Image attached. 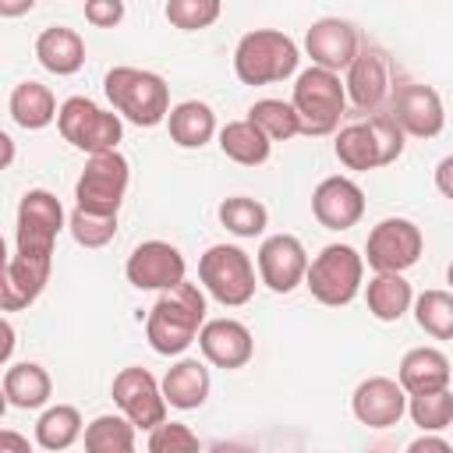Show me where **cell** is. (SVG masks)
Masks as SVG:
<instances>
[{
    "label": "cell",
    "instance_id": "cell-21",
    "mask_svg": "<svg viewBox=\"0 0 453 453\" xmlns=\"http://www.w3.org/2000/svg\"><path fill=\"white\" fill-rule=\"evenodd\" d=\"M449 357L439 350V347H411L403 357H400V368H396V379L400 386L407 389V396L414 393H432V389H446L449 386Z\"/></svg>",
    "mask_w": 453,
    "mask_h": 453
},
{
    "label": "cell",
    "instance_id": "cell-22",
    "mask_svg": "<svg viewBox=\"0 0 453 453\" xmlns=\"http://www.w3.org/2000/svg\"><path fill=\"white\" fill-rule=\"evenodd\" d=\"M35 60L57 78L78 74L85 67V39L67 25H50L35 39Z\"/></svg>",
    "mask_w": 453,
    "mask_h": 453
},
{
    "label": "cell",
    "instance_id": "cell-8",
    "mask_svg": "<svg viewBox=\"0 0 453 453\" xmlns=\"http://www.w3.org/2000/svg\"><path fill=\"white\" fill-rule=\"evenodd\" d=\"M64 226H67V216L53 191H46V188L25 191L18 202V234H14L18 255L53 262V244Z\"/></svg>",
    "mask_w": 453,
    "mask_h": 453
},
{
    "label": "cell",
    "instance_id": "cell-12",
    "mask_svg": "<svg viewBox=\"0 0 453 453\" xmlns=\"http://www.w3.org/2000/svg\"><path fill=\"white\" fill-rule=\"evenodd\" d=\"M184 273V255L170 241H142L124 262V276L134 290H170L188 280Z\"/></svg>",
    "mask_w": 453,
    "mask_h": 453
},
{
    "label": "cell",
    "instance_id": "cell-47",
    "mask_svg": "<svg viewBox=\"0 0 453 453\" xmlns=\"http://www.w3.org/2000/svg\"><path fill=\"white\" fill-rule=\"evenodd\" d=\"M446 283H449V290H453V262L446 265Z\"/></svg>",
    "mask_w": 453,
    "mask_h": 453
},
{
    "label": "cell",
    "instance_id": "cell-40",
    "mask_svg": "<svg viewBox=\"0 0 453 453\" xmlns=\"http://www.w3.org/2000/svg\"><path fill=\"white\" fill-rule=\"evenodd\" d=\"M85 21L96 28H117L124 21V0H85Z\"/></svg>",
    "mask_w": 453,
    "mask_h": 453
},
{
    "label": "cell",
    "instance_id": "cell-20",
    "mask_svg": "<svg viewBox=\"0 0 453 453\" xmlns=\"http://www.w3.org/2000/svg\"><path fill=\"white\" fill-rule=\"evenodd\" d=\"M50 258H28V255H11L4 265V280H0V308L4 311H21L28 308L50 283Z\"/></svg>",
    "mask_w": 453,
    "mask_h": 453
},
{
    "label": "cell",
    "instance_id": "cell-29",
    "mask_svg": "<svg viewBox=\"0 0 453 453\" xmlns=\"http://www.w3.org/2000/svg\"><path fill=\"white\" fill-rule=\"evenodd\" d=\"M333 152H336V159H340L347 170H357V173L382 166V149H379L375 131H372L368 120L340 127V131H336V142H333Z\"/></svg>",
    "mask_w": 453,
    "mask_h": 453
},
{
    "label": "cell",
    "instance_id": "cell-36",
    "mask_svg": "<svg viewBox=\"0 0 453 453\" xmlns=\"http://www.w3.org/2000/svg\"><path fill=\"white\" fill-rule=\"evenodd\" d=\"M67 230L74 237V244L81 248H103L117 237V212H92L74 205V212L67 216Z\"/></svg>",
    "mask_w": 453,
    "mask_h": 453
},
{
    "label": "cell",
    "instance_id": "cell-19",
    "mask_svg": "<svg viewBox=\"0 0 453 453\" xmlns=\"http://www.w3.org/2000/svg\"><path fill=\"white\" fill-rule=\"evenodd\" d=\"M311 216L326 230H350L365 216V191L350 177H326L311 191Z\"/></svg>",
    "mask_w": 453,
    "mask_h": 453
},
{
    "label": "cell",
    "instance_id": "cell-17",
    "mask_svg": "<svg viewBox=\"0 0 453 453\" xmlns=\"http://www.w3.org/2000/svg\"><path fill=\"white\" fill-rule=\"evenodd\" d=\"M357 50H361L357 28L350 21H343V18H319L304 32V53L311 57V64L329 67L336 74L350 67Z\"/></svg>",
    "mask_w": 453,
    "mask_h": 453
},
{
    "label": "cell",
    "instance_id": "cell-32",
    "mask_svg": "<svg viewBox=\"0 0 453 453\" xmlns=\"http://www.w3.org/2000/svg\"><path fill=\"white\" fill-rule=\"evenodd\" d=\"M219 223L234 234V237H262L265 226H269V209L258 202V198H248V195H230L219 202L216 209Z\"/></svg>",
    "mask_w": 453,
    "mask_h": 453
},
{
    "label": "cell",
    "instance_id": "cell-42",
    "mask_svg": "<svg viewBox=\"0 0 453 453\" xmlns=\"http://www.w3.org/2000/svg\"><path fill=\"white\" fill-rule=\"evenodd\" d=\"M0 453H28V439L14 432H0Z\"/></svg>",
    "mask_w": 453,
    "mask_h": 453
},
{
    "label": "cell",
    "instance_id": "cell-25",
    "mask_svg": "<svg viewBox=\"0 0 453 453\" xmlns=\"http://www.w3.org/2000/svg\"><path fill=\"white\" fill-rule=\"evenodd\" d=\"M50 393H53V379L42 365L35 361H18V365H7L4 372V400L18 411H39L50 403Z\"/></svg>",
    "mask_w": 453,
    "mask_h": 453
},
{
    "label": "cell",
    "instance_id": "cell-39",
    "mask_svg": "<svg viewBox=\"0 0 453 453\" xmlns=\"http://www.w3.org/2000/svg\"><path fill=\"white\" fill-rule=\"evenodd\" d=\"M368 124H372L375 142H379V149H382V166L396 163V159L403 156V138H407V131L396 124L393 113H372Z\"/></svg>",
    "mask_w": 453,
    "mask_h": 453
},
{
    "label": "cell",
    "instance_id": "cell-9",
    "mask_svg": "<svg viewBox=\"0 0 453 453\" xmlns=\"http://www.w3.org/2000/svg\"><path fill=\"white\" fill-rule=\"evenodd\" d=\"M127 184H131V163L117 149L96 152V156H88V163L74 184V198L81 209H92V212H120Z\"/></svg>",
    "mask_w": 453,
    "mask_h": 453
},
{
    "label": "cell",
    "instance_id": "cell-46",
    "mask_svg": "<svg viewBox=\"0 0 453 453\" xmlns=\"http://www.w3.org/2000/svg\"><path fill=\"white\" fill-rule=\"evenodd\" d=\"M0 145H4V166H11V159H14V142H11V134H0Z\"/></svg>",
    "mask_w": 453,
    "mask_h": 453
},
{
    "label": "cell",
    "instance_id": "cell-45",
    "mask_svg": "<svg viewBox=\"0 0 453 453\" xmlns=\"http://www.w3.org/2000/svg\"><path fill=\"white\" fill-rule=\"evenodd\" d=\"M4 336H7V343H4V361H11V350H14V326L4 319Z\"/></svg>",
    "mask_w": 453,
    "mask_h": 453
},
{
    "label": "cell",
    "instance_id": "cell-38",
    "mask_svg": "<svg viewBox=\"0 0 453 453\" xmlns=\"http://www.w3.org/2000/svg\"><path fill=\"white\" fill-rule=\"evenodd\" d=\"M152 453H180V449H198V435L180 425V421H159L156 428H149V442Z\"/></svg>",
    "mask_w": 453,
    "mask_h": 453
},
{
    "label": "cell",
    "instance_id": "cell-11",
    "mask_svg": "<svg viewBox=\"0 0 453 453\" xmlns=\"http://www.w3.org/2000/svg\"><path fill=\"white\" fill-rule=\"evenodd\" d=\"M113 403L145 432L166 421V407H170L163 396V382H156V375L138 365L120 368L113 375Z\"/></svg>",
    "mask_w": 453,
    "mask_h": 453
},
{
    "label": "cell",
    "instance_id": "cell-27",
    "mask_svg": "<svg viewBox=\"0 0 453 453\" xmlns=\"http://www.w3.org/2000/svg\"><path fill=\"white\" fill-rule=\"evenodd\" d=\"M219 152H223L226 159L241 163V166H262V163L269 159V152H273V138H269L251 117H244V120H226V124L219 127Z\"/></svg>",
    "mask_w": 453,
    "mask_h": 453
},
{
    "label": "cell",
    "instance_id": "cell-6",
    "mask_svg": "<svg viewBox=\"0 0 453 453\" xmlns=\"http://www.w3.org/2000/svg\"><path fill=\"white\" fill-rule=\"evenodd\" d=\"M57 131L64 142H71L74 149L96 156V152H113L124 138V124L117 110H103L99 103H92L88 96H71L60 103L57 113Z\"/></svg>",
    "mask_w": 453,
    "mask_h": 453
},
{
    "label": "cell",
    "instance_id": "cell-15",
    "mask_svg": "<svg viewBox=\"0 0 453 453\" xmlns=\"http://www.w3.org/2000/svg\"><path fill=\"white\" fill-rule=\"evenodd\" d=\"M347 99L365 110V113H379V106L386 99H393V78H389V60L382 50L375 46H361L357 57L347 67Z\"/></svg>",
    "mask_w": 453,
    "mask_h": 453
},
{
    "label": "cell",
    "instance_id": "cell-34",
    "mask_svg": "<svg viewBox=\"0 0 453 453\" xmlns=\"http://www.w3.org/2000/svg\"><path fill=\"white\" fill-rule=\"evenodd\" d=\"M407 414L421 432H442L453 425V393L432 389V393H414L407 396Z\"/></svg>",
    "mask_w": 453,
    "mask_h": 453
},
{
    "label": "cell",
    "instance_id": "cell-7",
    "mask_svg": "<svg viewBox=\"0 0 453 453\" xmlns=\"http://www.w3.org/2000/svg\"><path fill=\"white\" fill-rule=\"evenodd\" d=\"M198 280L205 287V294L212 301H219L223 308H241L255 297V265L248 258V251H241L237 244H212L202 258H198Z\"/></svg>",
    "mask_w": 453,
    "mask_h": 453
},
{
    "label": "cell",
    "instance_id": "cell-24",
    "mask_svg": "<svg viewBox=\"0 0 453 453\" xmlns=\"http://www.w3.org/2000/svg\"><path fill=\"white\" fill-rule=\"evenodd\" d=\"M166 131H170V142L180 145V149H202L219 134L212 106L202 103V99H184V103L170 106Z\"/></svg>",
    "mask_w": 453,
    "mask_h": 453
},
{
    "label": "cell",
    "instance_id": "cell-13",
    "mask_svg": "<svg viewBox=\"0 0 453 453\" xmlns=\"http://www.w3.org/2000/svg\"><path fill=\"white\" fill-rule=\"evenodd\" d=\"M308 251L294 234H273L258 244V280L273 294H290L308 276Z\"/></svg>",
    "mask_w": 453,
    "mask_h": 453
},
{
    "label": "cell",
    "instance_id": "cell-10",
    "mask_svg": "<svg viewBox=\"0 0 453 453\" xmlns=\"http://www.w3.org/2000/svg\"><path fill=\"white\" fill-rule=\"evenodd\" d=\"M425 251L421 226L403 216H386L368 230L365 262L375 273H407Z\"/></svg>",
    "mask_w": 453,
    "mask_h": 453
},
{
    "label": "cell",
    "instance_id": "cell-4",
    "mask_svg": "<svg viewBox=\"0 0 453 453\" xmlns=\"http://www.w3.org/2000/svg\"><path fill=\"white\" fill-rule=\"evenodd\" d=\"M290 103L301 117V134L322 138V134H333L340 127L343 106H347V85L340 81L336 71L311 64L297 74Z\"/></svg>",
    "mask_w": 453,
    "mask_h": 453
},
{
    "label": "cell",
    "instance_id": "cell-3",
    "mask_svg": "<svg viewBox=\"0 0 453 453\" xmlns=\"http://www.w3.org/2000/svg\"><path fill=\"white\" fill-rule=\"evenodd\" d=\"M301 50L297 42L280 28H255L241 35L234 50V74L244 85H273L297 71Z\"/></svg>",
    "mask_w": 453,
    "mask_h": 453
},
{
    "label": "cell",
    "instance_id": "cell-14",
    "mask_svg": "<svg viewBox=\"0 0 453 453\" xmlns=\"http://www.w3.org/2000/svg\"><path fill=\"white\" fill-rule=\"evenodd\" d=\"M350 411L368 428H393L407 414V389L400 386V379L368 375L357 382L350 396Z\"/></svg>",
    "mask_w": 453,
    "mask_h": 453
},
{
    "label": "cell",
    "instance_id": "cell-5",
    "mask_svg": "<svg viewBox=\"0 0 453 453\" xmlns=\"http://www.w3.org/2000/svg\"><path fill=\"white\" fill-rule=\"evenodd\" d=\"M361 280H365V255H357V248L350 244H326L308 262L304 287L319 304L343 308L361 294Z\"/></svg>",
    "mask_w": 453,
    "mask_h": 453
},
{
    "label": "cell",
    "instance_id": "cell-2",
    "mask_svg": "<svg viewBox=\"0 0 453 453\" xmlns=\"http://www.w3.org/2000/svg\"><path fill=\"white\" fill-rule=\"evenodd\" d=\"M103 92H106L110 106L138 127H156L170 117V85L156 71L117 64L106 71Z\"/></svg>",
    "mask_w": 453,
    "mask_h": 453
},
{
    "label": "cell",
    "instance_id": "cell-31",
    "mask_svg": "<svg viewBox=\"0 0 453 453\" xmlns=\"http://www.w3.org/2000/svg\"><path fill=\"white\" fill-rule=\"evenodd\" d=\"M134 432L138 425L120 411V414H99L85 425V449L88 453H131L134 449Z\"/></svg>",
    "mask_w": 453,
    "mask_h": 453
},
{
    "label": "cell",
    "instance_id": "cell-23",
    "mask_svg": "<svg viewBox=\"0 0 453 453\" xmlns=\"http://www.w3.org/2000/svg\"><path fill=\"white\" fill-rule=\"evenodd\" d=\"M209 389H212V379H209V368L205 361L198 357H180L177 365L166 368L163 375V396L170 407L177 411H195L209 400Z\"/></svg>",
    "mask_w": 453,
    "mask_h": 453
},
{
    "label": "cell",
    "instance_id": "cell-35",
    "mask_svg": "<svg viewBox=\"0 0 453 453\" xmlns=\"http://www.w3.org/2000/svg\"><path fill=\"white\" fill-rule=\"evenodd\" d=\"M248 117H251L273 142H287V138L301 134V117H297L294 103H283V99H258V103H251Z\"/></svg>",
    "mask_w": 453,
    "mask_h": 453
},
{
    "label": "cell",
    "instance_id": "cell-26",
    "mask_svg": "<svg viewBox=\"0 0 453 453\" xmlns=\"http://www.w3.org/2000/svg\"><path fill=\"white\" fill-rule=\"evenodd\" d=\"M7 110H11V120H14L18 127H25V131H42V127H50V124L57 120V113H60V106H57L50 85L32 81V78H28V81H18V85L11 88Z\"/></svg>",
    "mask_w": 453,
    "mask_h": 453
},
{
    "label": "cell",
    "instance_id": "cell-1",
    "mask_svg": "<svg viewBox=\"0 0 453 453\" xmlns=\"http://www.w3.org/2000/svg\"><path fill=\"white\" fill-rule=\"evenodd\" d=\"M205 326V287L180 280L170 290H159L156 304L145 315V340L156 354L173 357L184 354L195 340L198 329Z\"/></svg>",
    "mask_w": 453,
    "mask_h": 453
},
{
    "label": "cell",
    "instance_id": "cell-30",
    "mask_svg": "<svg viewBox=\"0 0 453 453\" xmlns=\"http://www.w3.org/2000/svg\"><path fill=\"white\" fill-rule=\"evenodd\" d=\"M81 425H85V421H81V411H78L74 403H53V407H46V411L39 414V421H35V442H39V449L60 453V449L74 446V442L85 435Z\"/></svg>",
    "mask_w": 453,
    "mask_h": 453
},
{
    "label": "cell",
    "instance_id": "cell-16",
    "mask_svg": "<svg viewBox=\"0 0 453 453\" xmlns=\"http://www.w3.org/2000/svg\"><path fill=\"white\" fill-rule=\"evenodd\" d=\"M396 124L411 134V138H435L446 124V110H442V96L432 85L421 81H407L393 88V110Z\"/></svg>",
    "mask_w": 453,
    "mask_h": 453
},
{
    "label": "cell",
    "instance_id": "cell-44",
    "mask_svg": "<svg viewBox=\"0 0 453 453\" xmlns=\"http://www.w3.org/2000/svg\"><path fill=\"white\" fill-rule=\"evenodd\" d=\"M35 7V0H0V14L4 18H21Z\"/></svg>",
    "mask_w": 453,
    "mask_h": 453
},
{
    "label": "cell",
    "instance_id": "cell-41",
    "mask_svg": "<svg viewBox=\"0 0 453 453\" xmlns=\"http://www.w3.org/2000/svg\"><path fill=\"white\" fill-rule=\"evenodd\" d=\"M435 191L453 202V156H442L435 163Z\"/></svg>",
    "mask_w": 453,
    "mask_h": 453
},
{
    "label": "cell",
    "instance_id": "cell-33",
    "mask_svg": "<svg viewBox=\"0 0 453 453\" xmlns=\"http://www.w3.org/2000/svg\"><path fill=\"white\" fill-rule=\"evenodd\" d=\"M414 322L435 340H453V290L418 294L414 297Z\"/></svg>",
    "mask_w": 453,
    "mask_h": 453
},
{
    "label": "cell",
    "instance_id": "cell-37",
    "mask_svg": "<svg viewBox=\"0 0 453 453\" xmlns=\"http://www.w3.org/2000/svg\"><path fill=\"white\" fill-rule=\"evenodd\" d=\"M223 14V0H166V21L180 32H202L216 25Z\"/></svg>",
    "mask_w": 453,
    "mask_h": 453
},
{
    "label": "cell",
    "instance_id": "cell-28",
    "mask_svg": "<svg viewBox=\"0 0 453 453\" xmlns=\"http://www.w3.org/2000/svg\"><path fill=\"white\" fill-rule=\"evenodd\" d=\"M365 301L372 319L379 322H400L414 308V290L403 280V273H375L365 287Z\"/></svg>",
    "mask_w": 453,
    "mask_h": 453
},
{
    "label": "cell",
    "instance_id": "cell-43",
    "mask_svg": "<svg viewBox=\"0 0 453 453\" xmlns=\"http://www.w3.org/2000/svg\"><path fill=\"white\" fill-rule=\"evenodd\" d=\"M407 449H411V453H421V449H449V442H446V439H435L432 432H425V435H418L414 442H407Z\"/></svg>",
    "mask_w": 453,
    "mask_h": 453
},
{
    "label": "cell",
    "instance_id": "cell-18",
    "mask_svg": "<svg viewBox=\"0 0 453 453\" xmlns=\"http://www.w3.org/2000/svg\"><path fill=\"white\" fill-rule=\"evenodd\" d=\"M198 350L209 365L234 372V368H244L251 361L255 336L237 319H205V326L198 329Z\"/></svg>",
    "mask_w": 453,
    "mask_h": 453
}]
</instances>
